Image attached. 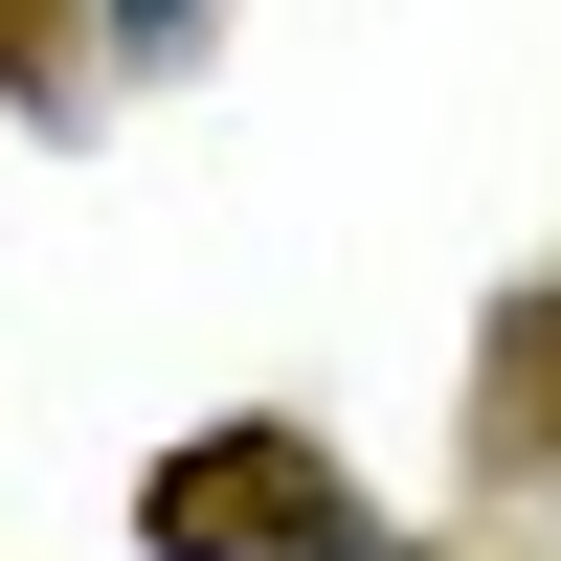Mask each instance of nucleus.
<instances>
[{
    "label": "nucleus",
    "mask_w": 561,
    "mask_h": 561,
    "mask_svg": "<svg viewBox=\"0 0 561 561\" xmlns=\"http://www.w3.org/2000/svg\"><path fill=\"white\" fill-rule=\"evenodd\" d=\"M158 539L180 561H382L314 449H180V472H158Z\"/></svg>",
    "instance_id": "nucleus-1"
},
{
    "label": "nucleus",
    "mask_w": 561,
    "mask_h": 561,
    "mask_svg": "<svg viewBox=\"0 0 561 561\" xmlns=\"http://www.w3.org/2000/svg\"><path fill=\"white\" fill-rule=\"evenodd\" d=\"M113 23H135V45H180V23H203V0H113Z\"/></svg>",
    "instance_id": "nucleus-2"
}]
</instances>
